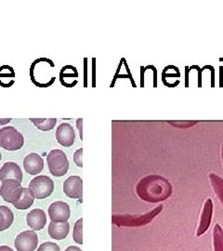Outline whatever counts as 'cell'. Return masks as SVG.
Returning <instances> with one entry per match:
<instances>
[{
  "label": "cell",
  "mask_w": 223,
  "mask_h": 251,
  "mask_svg": "<svg viewBox=\"0 0 223 251\" xmlns=\"http://www.w3.org/2000/svg\"><path fill=\"white\" fill-rule=\"evenodd\" d=\"M136 191L139 198L143 201L158 203L171 197L172 185L160 175H150L140 180Z\"/></svg>",
  "instance_id": "obj_1"
},
{
  "label": "cell",
  "mask_w": 223,
  "mask_h": 251,
  "mask_svg": "<svg viewBox=\"0 0 223 251\" xmlns=\"http://www.w3.org/2000/svg\"><path fill=\"white\" fill-rule=\"evenodd\" d=\"M25 144L23 134L13 126H5L0 129V147L8 151H17Z\"/></svg>",
  "instance_id": "obj_2"
},
{
  "label": "cell",
  "mask_w": 223,
  "mask_h": 251,
  "mask_svg": "<svg viewBox=\"0 0 223 251\" xmlns=\"http://www.w3.org/2000/svg\"><path fill=\"white\" fill-rule=\"evenodd\" d=\"M50 172L54 177H62L69 170V161L67 155L62 150L55 149L50 151L47 156Z\"/></svg>",
  "instance_id": "obj_3"
},
{
  "label": "cell",
  "mask_w": 223,
  "mask_h": 251,
  "mask_svg": "<svg viewBox=\"0 0 223 251\" xmlns=\"http://www.w3.org/2000/svg\"><path fill=\"white\" fill-rule=\"evenodd\" d=\"M163 205H159L155 208L152 209L150 212L144 214V215L125 216V217H115L118 219L117 221L115 220L114 222L118 225H124V226H143V225H149L152 222V220L160 214L163 210Z\"/></svg>",
  "instance_id": "obj_4"
},
{
  "label": "cell",
  "mask_w": 223,
  "mask_h": 251,
  "mask_svg": "<svg viewBox=\"0 0 223 251\" xmlns=\"http://www.w3.org/2000/svg\"><path fill=\"white\" fill-rule=\"evenodd\" d=\"M29 189L32 190L35 198L37 199L49 198L53 193V180L45 175L37 176L30 181Z\"/></svg>",
  "instance_id": "obj_5"
},
{
  "label": "cell",
  "mask_w": 223,
  "mask_h": 251,
  "mask_svg": "<svg viewBox=\"0 0 223 251\" xmlns=\"http://www.w3.org/2000/svg\"><path fill=\"white\" fill-rule=\"evenodd\" d=\"M22 182L15 179H8L1 182L0 187V197L4 199L5 202L13 204L22 193Z\"/></svg>",
  "instance_id": "obj_6"
},
{
  "label": "cell",
  "mask_w": 223,
  "mask_h": 251,
  "mask_svg": "<svg viewBox=\"0 0 223 251\" xmlns=\"http://www.w3.org/2000/svg\"><path fill=\"white\" fill-rule=\"evenodd\" d=\"M14 245L17 251H35L38 245V237L34 231H25L18 234Z\"/></svg>",
  "instance_id": "obj_7"
},
{
  "label": "cell",
  "mask_w": 223,
  "mask_h": 251,
  "mask_svg": "<svg viewBox=\"0 0 223 251\" xmlns=\"http://www.w3.org/2000/svg\"><path fill=\"white\" fill-rule=\"evenodd\" d=\"M213 209H214V207H213V202H212L211 198H207L205 200L202 213L200 216V220H199V224H198L197 230V237L203 235L204 233L208 231L211 223H212Z\"/></svg>",
  "instance_id": "obj_8"
},
{
  "label": "cell",
  "mask_w": 223,
  "mask_h": 251,
  "mask_svg": "<svg viewBox=\"0 0 223 251\" xmlns=\"http://www.w3.org/2000/svg\"><path fill=\"white\" fill-rule=\"evenodd\" d=\"M49 215L51 222L63 223L67 222L71 215L70 206L63 201H57L52 203L49 207Z\"/></svg>",
  "instance_id": "obj_9"
},
{
  "label": "cell",
  "mask_w": 223,
  "mask_h": 251,
  "mask_svg": "<svg viewBox=\"0 0 223 251\" xmlns=\"http://www.w3.org/2000/svg\"><path fill=\"white\" fill-rule=\"evenodd\" d=\"M63 192L68 198L82 200L83 180L79 176H71L63 182Z\"/></svg>",
  "instance_id": "obj_10"
},
{
  "label": "cell",
  "mask_w": 223,
  "mask_h": 251,
  "mask_svg": "<svg viewBox=\"0 0 223 251\" xmlns=\"http://www.w3.org/2000/svg\"><path fill=\"white\" fill-rule=\"evenodd\" d=\"M57 142L64 147H70L74 144L75 132L74 127L69 123H63L56 130Z\"/></svg>",
  "instance_id": "obj_11"
},
{
  "label": "cell",
  "mask_w": 223,
  "mask_h": 251,
  "mask_svg": "<svg viewBox=\"0 0 223 251\" xmlns=\"http://www.w3.org/2000/svg\"><path fill=\"white\" fill-rule=\"evenodd\" d=\"M23 171L19 167L18 164L14 162H7L0 170V181L8 179H15L20 182L23 181Z\"/></svg>",
  "instance_id": "obj_12"
},
{
  "label": "cell",
  "mask_w": 223,
  "mask_h": 251,
  "mask_svg": "<svg viewBox=\"0 0 223 251\" xmlns=\"http://www.w3.org/2000/svg\"><path fill=\"white\" fill-rule=\"evenodd\" d=\"M24 168L28 174L37 175L44 170L43 158L36 152H31L24 160Z\"/></svg>",
  "instance_id": "obj_13"
},
{
  "label": "cell",
  "mask_w": 223,
  "mask_h": 251,
  "mask_svg": "<svg viewBox=\"0 0 223 251\" xmlns=\"http://www.w3.org/2000/svg\"><path fill=\"white\" fill-rule=\"evenodd\" d=\"M26 222L31 229L34 231H40L44 229L47 224V216L44 210L36 208L27 214Z\"/></svg>",
  "instance_id": "obj_14"
},
{
  "label": "cell",
  "mask_w": 223,
  "mask_h": 251,
  "mask_svg": "<svg viewBox=\"0 0 223 251\" xmlns=\"http://www.w3.org/2000/svg\"><path fill=\"white\" fill-rule=\"evenodd\" d=\"M48 232L51 238L56 240H63L69 234L70 225L68 222H63V223L51 222L49 225Z\"/></svg>",
  "instance_id": "obj_15"
},
{
  "label": "cell",
  "mask_w": 223,
  "mask_h": 251,
  "mask_svg": "<svg viewBox=\"0 0 223 251\" xmlns=\"http://www.w3.org/2000/svg\"><path fill=\"white\" fill-rule=\"evenodd\" d=\"M35 198H35L31 189L23 187L21 196L19 197L18 199L12 205L15 206L17 209L25 210V209L29 208L30 206L34 204Z\"/></svg>",
  "instance_id": "obj_16"
},
{
  "label": "cell",
  "mask_w": 223,
  "mask_h": 251,
  "mask_svg": "<svg viewBox=\"0 0 223 251\" xmlns=\"http://www.w3.org/2000/svg\"><path fill=\"white\" fill-rule=\"evenodd\" d=\"M14 215L11 209L6 206H0V232H3L12 225Z\"/></svg>",
  "instance_id": "obj_17"
},
{
  "label": "cell",
  "mask_w": 223,
  "mask_h": 251,
  "mask_svg": "<svg viewBox=\"0 0 223 251\" xmlns=\"http://www.w3.org/2000/svg\"><path fill=\"white\" fill-rule=\"evenodd\" d=\"M208 177L214 190L215 195L217 196L222 206H223V179L216 173H210Z\"/></svg>",
  "instance_id": "obj_18"
},
{
  "label": "cell",
  "mask_w": 223,
  "mask_h": 251,
  "mask_svg": "<svg viewBox=\"0 0 223 251\" xmlns=\"http://www.w3.org/2000/svg\"><path fill=\"white\" fill-rule=\"evenodd\" d=\"M30 121L42 131H50L53 129L57 123L56 118H30Z\"/></svg>",
  "instance_id": "obj_19"
},
{
  "label": "cell",
  "mask_w": 223,
  "mask_h": 251,
  "mask_svg": "<svg viewBox=\"0 0 223 251\" xmlns=\"http://www.w3.org/2000/svg\"><path fill=\"white\" fill-rule=\"evenodd\" d=\"M213 250L223 251V229L219 224H216L213 228Z\"/></svg>",
  "instance_id": "obj_20"
},
{
  "label": "cell",
  "mask_w": 223,
  "mask_h": 251,
  "mask_svg": "<svg viewBox=\"0 0 223 251\" xmlns=\"http://www.w3.org/2000/svg\"><path fill=\"white\" fill-rule=\"evenodd\" d=\"M83 220L79 219L75 224H74V233L73 237L74 242L82 245L83 244Z\"/></svg>",
  "instance_id": "obj_21"
},
{
  "label": "cell",
  "mask_w": 223,
  "mask_h": 251,
  "mask_svg": "<svg viewBox=\"0 0 223 251\" xmlns=\"http://www.w3.org/2000/svg\"><path fill=\"white\" fill-rule=\"evenodd\" d=\"M37 251H61L60 247L52 242L43 243L39 248Z\"/></svg>",
  "instance_id": "obj_22"
},
{
  "label": "cell",
  "mask_w": 223,
  "mask_h": 251,
  "mask_svg": "<svg viewBox=\"0 0 223 251\" xmlns=\"http://www.w3.org/2000/svg\"><path fill=\"white\" fill-rule=\"evenodd\" d=\"M168 123L178 127H189L198 123V121H168Z\"/></svg>",
  "instance_id": "obj_23"
},
{
  "label": "cell",
  "mask_w": 223,
  "mask_h": 251,
  "mask_svg": "<svg viewBox=\"0 0 223 251\" xmlns=\"http://www.w3.org/2000/svg\"><path fill=\"white\" fill-rule=\"evenodd\" d=\"M82 154H83V149L80 148L78 149L76 152L74 154V161L75 163V165L79 168L83 167V161H82Z\"/></svg>",
  "instance_id": "obj_24"
},
{
  "label": "cell",
  "mask_w": 223,
  "mask_h": 251,
  "mask_svg": "<svg viewBox=\"0 0 223 251\" xmlns=\"http://www.w3.org/2000/svg\"><path fill=\"white\" fill-rule=\"evenodd\" d=\"M82 122H83V119H82V118L77 119V127H78V129H79V131H80L81 140H83V129H82Z\"/></svg>",
  "instance_id": "obj_25"
},
{
  "label": "cell",
  "mask_w": 223,
  "mask_h": 251,
  "mask_svg": "<svg viewBox=\"0 0 223 251\" xmlns=\"http://www.w3.org/2000/svg\"><path fill=\"white\" fill-rule=\"evenodd\" d=\"M11 121V118H0V125H6Z\"/></svg>",
  "instance_id": "obj_26"
},
{
  "label": "cell",
  "mask_w": 223,
  "mask_h": 251,
  "mask_svg": "<svg viewBox=\"0 0 223 251\" xmlns=\"http://www.w3.org/2000/svg\"><path fill=\"white\" fill-rule=\"evenodd\" d=\"M65 251H82L78 247H74V246H70L68 247Z\"/></svg>",
  "instance_id": "obj_27"
},
{
  "label": "cell",
  "mask_w": 223,
  "mask_h": 251,
  "mask_svg": "<svg viewBox=\"0 0 223 251\" xmlns=\"http://www.w3.org/2000/svg\"><path fill=\"white\" fill-rule=\"evenodd\" d=\"M0 251H13L11 248H9L8 246H1L0 247Z\"/></svg>",
  "instance_id": "obj_28"
},
{
  "label": "cell",
  "mask_w": 223,
  "mask_h": 251,
  "mask_svg": "<svg viewBox=\"0 0 223 251\" xmlns=\"http://www.w3.org/2000/svg\"><path fill=\"white\" fill-rule=\"evenodd\" d=\"M222 159H223V147H222Z\"/></svg>",
  "instance_id": "obj_29"
},
{
  "label": "cell",
  "mask_w": 223,
  "mask_h": 251,
  "mask_svg": "<svg viewBox=\"0 0 223 251\" xmlns=\"http://www.w3.org/2000/svg\"><path fill=\"white\" fill-rule=\"evenodd\" d=\"M1 159H2V154H1V152H0V161H1Z\"/></svg>",
  "instance_id": "obj_30"
},
{
  "label": "cell",
  "mask_w": 223,
  "mask_h": 251,
  "mask_svg": "<svg viewBox=\"0 0 223 251\" xmlns=\"http://www.w3.org/2000/svg\"><path fill=\"white\" fill-rule=\"evenodd\" d=\"M0 183H1V181H0Z\"/></svg>",
  "instance_id": "obj_31"
}]
</instances>
